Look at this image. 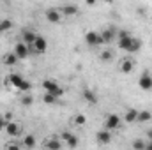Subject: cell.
Listing matches in <instances>:
<instances>
[{"instance_id":"obj_11","label":"cell","mask_w":152,"mask_h":150,"mask_svg":"<svg viewBox=\"0 0 152 150\" xmlns=\"http://www.w3.org/2000/svg\"><path fill=\"white\" fill-rule=\"evenodd\" d=\"M83 99H85L87 103H90V104H97V95H96V92L90 90V88H85V90H83Z\"/></svg>"},{"instance_id":"obj_7","label":"cell","mask_w":152,"mask_h":150,"mask_svg":"<svg viewBox=\"0 0 152 150\" xmlns=\"http://www.w3.org/2000/svg\"><path fill=\"white\" fill-rule=\"evenodd\" d=\"M5 133H7L9 136H18V134L21 133V125H20L18 122H7V124H5Z\"/></svg>"},{"instance_id":"obj_22","label":"cell","mask_w":152,"mask_h":150,"mask_svg":"<svg viewBox=\"0 0 152 150\" xmlns=\"http://www.w3.org/2000/svg\"><path fill=\"white\" fill-rule=\"evenodd\" d=\"M57 99H58V97H57L55 94H51V92H46V94L42 95V101H44L46 104H55V103H57Z\"/></svg>"},{"instance_id":"obj_18","label":"cell","mask_w":152,"mask_h":150,"mask_svg":"<svg viewBox=\"0 0 152 150\" xmlns=\"http://www.w3.org/2000/svg\"><path fill=\"white\" fill-rule=\"evenodd\" d=\"M18 62V57H16V53L12 51V53H7L5 57H4V64L5 66H14Z\"/></svg>"},{"instance_id":"obj_34","label":"cell","mask_w":152,"mask_h":150,"mask_svg":"<svg viewBox=\"0 0 152 150\" xmlns=\"http://www.w3.org/2000/svg\"><path fill=\"white\" fill-rule=\"evenodd\" d=\"M85 4H87V5H94V4H96V0H85Z\"/></svg>"},{"instance_id":"obj_16","label":"cell","mask_w":152,"mask_h":150,"mask_svg":"<svg viewBox=\"0 0 152 150\" xmlns=\"http://www.w3.org/2000/svg\"><path fill=\"white\" fill-rule=\"evenodd\" d=\"M140 48H142V41L136 37H133V41H131V44L127 46V50L126 51H129V53H136V51H140Z\"/></svg>"},{"instance_id":"obj_10","label":"cell","mask_w":152,"mask_h":150,"mask_svg":"<svg viewBox=\"0 0 152 150\" xmlns=\"http://www.w3.org/2000/svg\"><path fill=\"white\" fill-rule=\"evenodd\" d=\"M120 73H124V74H129V73H133V69H134V62L133 60H122V64H120Z\"/></svg>"},{"instance_id":"obj_29","label":"cell","mask_w":152,"mask_h":150,"mask_svg":"<svg viewBox=\"0 0 152 150\" xmlns=\"http://www.w3.org/2000/svg\"><path fill=\"white\" fill-rule=\"evenodd\" d=\"M66 143H67V147H69V149H75V147H78V138H76V136H71Z\"/></svg>"},{"instance_id":"obj_31","label":"cell","mask_w":152,"mask_h":150,"mask_svg":"<svg viewBox=\"0 0 152 150\" xmlns=\"http://www.w3.org/2000/svg\"><path fill=\"white\" fill-rule=\"evenodd\" d=\"M71 136H73L71 133H62V140H64V141H67V140H69Z\"/></svg>"},{"instance_id":"obj_9","label":"cell","mask_w":152,"mask_h":150,"mask_svg":"<svg viewBox=\"0 0 152 150\" xmlns=\"http://www.w3.org/2000/svg\"><path fill=\"white\" fill-rule=\"evenodd\" d=\"M14 53H16V57L18 58H25L30 51H28V46H27V42H18L16 46H14Z\"/></svg>"},{"instance_id":"obj_3","label":"cell","mask_w":152,"mask_h":150,"mask_svg":"<svg viewBox=\"0 0 152 150\" xmlns=\"http://www.w3.org/2000/svg\"><path fill=\"white\" fill-rule=\"evenodd\" d=\"M118 125H120V117H118V115H115V113H110V115L104 118V127H106L108 131L118 129Z\"/></svg>"},{"instance_id":"obj_12","label":"cell","mask_w":152,"mask_h":150,"mask_svg":"<svg viewBox=\"0 0 152 150\" xmlns=\"http://www.w3.org/2000/svg\"><path fill=\"white\" fill-rule=\"evenodd\" d=\"M136 118H138V110H134V108H129V110L126 111V115H124V120H126L127 124H134Z\"/></svg>"},{"instance_id":"obj_35","label":"cell","mask_w":152,"mask_h":150,"mask_svg":"<svg viewBox=\"0 0 152 150\" xmlns=\"http://www.w3.org/2000/svg\"><path fill=\"white\" fill-rule=\"evenodd\" d=\"M147 136H149V140H152V129L151 131H147Z\"/></svg>"},{"instance_id":"obj_19","label":"cell","mask_w":152,"mask_h":150,"mask_svg":"<svg viewBox=\"0 0 152 150\" xmlns=\"http://www.w3.org/2000/svg\"><path fill=\"white\" fill-rule=\"evenodd\" d=\"M151 118H152V113L147 111V110H143V111H138L136 122H151Z\"/></svg>"},{"instance_id":"obj_15","label":"cell","mask_w":152,"mask_h":150,"mask_svg":"<svg viewBox=\"0 0 152 150\" xmlns=\"http://www.w3.org/2000/svg\"><path fill=\"white\" fill-rule=\"evenodd\" d=\"M21 81H23V78H21L20 74H9L7 78H5V83H11V85H12V87H16V88L20 87V83H21Z\"/></svg>"},{"instance_id":"obj_17","label":"cell","mask_w":152,"mask_h":150,"mask_svg":"<svg viewBox=\"0 0 152 150\" xmlns=\"http://www.w3.org/2000/svg\"><path fill=\"white\" fill-rule=\"evenodd\" d=\"M60 12L66 14V16H75V14H78V7L69 4V5H64V7L60 9Z\"/></svg>"},{"instance_id":"obj_21","label":"cell","mask_w":152,"mask_h":150,"mask_svg":"<svg viewBox=\"0 0 152 150\" xmlns=\"http://www.w3.org/2000/svg\"><path fill=\"white\" fill-rule=\"evenodd\" d=\"M99 58H101L103 62H110V60L113 58V51H112V50H103V51L99 53Z\"/></svg>"},{"instance_id":"obj_26","label":"cell","mask_w":152,"mask_h":150,"mask_svg":"<svg viewBox=\"0 0 152 150\" xmlns=\"http://www.w3.org/2000/svg\"><path fill=\"white\" fill-rule=\"evenodd\" d=\"M20 103H21L23 106H30V104L34 103V97H32L30 94H27V92H25V95H23V97L20 99Z\"/></svg>"},{"instance_id":"obj_20","label":"cell","mask_w":152,"mask_h":150,"mask_svg":"<svg viewBox=\"0 0 152 150\" xmlns=\"http://www.w3.org/2000/svg\"><path fill=\"white\" fill-rule=\"evenodd\" d=\"M36 37H37V34H34L30 30H25L23 32V42H27V44H32L36 41Z\"/></svg>"},{"instance_id":"obj_24","label":"cell","mask_w":152,"mask_h":150,"mask_svg":"<svg viewBox=\"0 0 152 150\" xmlns=\"http://www.w3.org/2000/svg\"><path fill=\"white\" fill-rule=\"evenodd\" d=\"M12 28V21L11 20H2L0 21V34L2 32H7V30H11Z\"/></svg>"},{"instance_id":"obj_33","label":"cell","mask_w":152,"mask_h":150,"mask_svg":"<svg viewBox=\"0 0 152 150\" xmlns=\"http://www.w3.org/2000/svg\"><path fill=\"white\" fill-rule=\"evenodd\" d=\"M145 150H152V140H151V143H145Z\"/></svg>"},{"instance_id":"obj_37","label":"cell","mask_w":152,"mask_h":150,"mask_svg":"<svg viewBox=\"0 0 152 150\" xmlns=\"http://www.w3.org/2000/svg\"><path fill=\"white\" fill-rule=\"evenodd\" d=\"M0 85H2V81H0Z\"/></svg>"},{"instance_id":"obj_27","label":"cell","mask_w":152,"mask_h":150,"mask_svg":"<svg viewBox=\"0 0 152 150\" xmlns=\"http://www.w3.org/2000/svg\"><path fill=\"white\" fill-rule=\"evenodd\" d=\"M85 122H87V117H85V115L80 113V115H76L75 117V124L76 125H85Z\"/></svg>"},{"instance_id":"obj_36","label":"cell","mask_w":152,"mask_h":150,"mask_svg":"<svg viewBox=\"0 0 152 150\" xmlns=\"http://www.w3.org/2000/svg\"><path fill=\"white\" fill-rule=\"evenodd\" d=\"M103 2H108V4H110V2H113V0H103Z\"/></svg>"},{"instance_id":"obj_4","label":"cell","mask_w":152,"mask_h":150,"mask_svg":"<svg viewBox=\"0 0 152 150\" xmlns=\"http://www.w3.org/2000/svg\"><path fill=\"white\" fill-rule=\"evenodd\" d=\"M44 16H46V20H48V23H60V20H62V12H60V9H55V7L48 9Z\"/></svg>"},{"instance_id":"obj_5","label":"cell","mask_w":152,"mask_h":150,"mask_svg":"<svg viewBox=\"0 0 152 150\" xmlns=\"http://www.w3.org/2000/svg\"><path fill=\"white\" fill-rule=\"evenodd\" d=\"M32 46H34V53H44L46 50H48V42H46V39L37 36L36 41L32 42Z\"/></svg>"},{"instance_id":"obj_1","label":"cell","mask_w":152,"mask_h":150,"mask_svg":"<svg viewBox=\"0 0 152 150\" xmlns=\"http://www.w3.org/2000/svg\"><path fill=\"white\" fill-rule=\"evenodd\" d=\"M117 37H118V48H120V50H127V46H129L131 41H133V36H131L127 30H118V32H117Z\"/></svg>"},{"instance_id":"obj_25","label":"cell","mask_w":152,"mask_h":150,"mask_svg":"<svg viewBox=\"0 0 152 150\" xmlns=\"http://www.w3.org/2000/svg\"><path fill=\"white\" fill-rule=\"evenodd\" d=\"M30 88H32V85L27 81V79H23L21 83H20V87H18V90H20V94H25V92H30Z\"/></svg>"},{"instance_id":"obj_32","label":"cell","mask_w":152,"mask_h":150,"mask_svg":"<svg viewBox=\"0 0 152 150\" xmlns=\"http://www.w3.org/2000/svg\"><path fill=\"white\" fill-rule=\"evenodd\" d=\"M5 124H7V120L0 118V131H2V129H5Z\"/></svg>"},{"instance_id":"obj_14","label":"cell","mask_w":152,"mask_h":150,"mask_svg":"<svg viewBox=\"0 0 152 150\" xmlns=\"http://www.w3.org/2000/svg\"><path fill=\"white\" fill-rule=\"evenodd\" d=\"M96 136H97V141H99V143H110V140H112V134H110L108 129H106V131H99Z\"/></svg>"},{"instance_id":"obj_28","label":"cell","mask_w":152,"mask_h":150,"mask_svg":"<svg viewBox=\"0 0 152 150\" xmlns=\"http://www.w3.org/2000/svg\"><path fill=\"white\" fill-rule=\"evenodd\" d=\"M46 147H48V149H60L62 143L57 141V140H50V141H46Z\"/></svg>"},{"instance_id":"obj_2","label":"cell","mask_w":152,"mask_h":150,"mask_svg":"<svg viewBox=\"0 0 152 150\" xmlns=\"http://www.w3.org/2000/svg\"><path fill=\"white\" fill-rule=\"evenodd\" d=\"M138 85H140V88L142 90H145V92H151L152 90V76L151 73H142V76H140V79H138Z\"/></svg>"},{"instance_id":"obj_30","label":"cell","mask_w":152,"mask_h":150,"mask_svg":"<svg viewBox=\"0 0 152 150\" xmlns=\"http://www.w3.org/2000/svg\"><path fill=\"white\" fill-rule=\"evenodd\" d=\"M133 149H134V150H145V143L138 140V141H134V143H133Z\"/></svg>"},{"instance_id":"obj_8","label":"cell","mask_w":152,"mask_h":150,"mask_svg":"<svg viewBox=\"0 0 152 150\" xmlns=\"http://www.w3.org/2000/svg\"><path fill=\"white\" fill-rule=\"evenodd\" d=\"M85 41L88 46H99L101 44V36L97 32H87L85 34Z\"/></svg>"},{"instance_id":"obj_6","label":"cell","mask_w":152,"mask_h":150,"mask_svg":"<svg viewBox=\"0 0 152 150\" xmlns=\"http://www.w3.org/2000/svg\"><path fill=\"white\" fill-rule=\"evenodd\" d=\"M99 36H101V44H108V42H112V41L117 37V30H115V28H106V30H103Z\"/></svg>"},{"instance_id":"obj_13","label":"cell","mask_w":152,"mask_h":150,"mask_svg":"<svg viewBox=\"0 0 152 150\" xmlns=\"http://www.w3.org/2000/svg\"><path fill=\"white\" fill-rule=\"evenodd\" d=\"M42 88H44L46 92L55 94V92H57V88H58V85L55 83V79H44V81H42Z\"/></svg>"},{"instance_id":"obj_23","label":"cell","mask_w":152,"mask_h":150,"mask_svg":"<svg viewBox=\"0 0 152 150\" xmlns=\"http://www.w3.org/2000/svg\"><path fill=\"white\" fill-rule=\"evenodd\" d=\"M23 145H25V147H28V149L36 147V138H34V134H27V136H25V140H23Z\"/></svg>"}]
</instances>
